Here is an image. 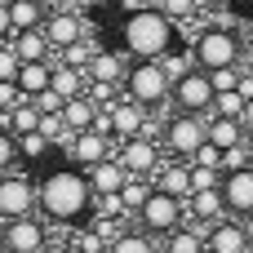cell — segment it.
<instances>
[{
	"mask_svg": "<svg viewBox=\"0 0 253 253\" xmlns=\"http://www.w3.org/2000/svg\"><path fill=\"white\" fill-rule=\"evenodd\" d=\"M40 187V218L49 227H76V222H89L93 213V187H89V173L80 165H53L44 169V178L36 182Z\"/></svg>",
	"mask_w": 253,
	"mask_h": 253,
	"instance_id": "cell-1",
	"label": "cell"
},
{
	"mask_svg": "<svg viewBox=\"0 0 253 253\" xmlns=\"http://www.w3.org/2000/svg\"><path fill=\"white\" fill-rule=\"evenodd\" d=\"M173 44H178V22L165 9L125 13V22H120V49L129 58H165Z\"/></svg>",
	"mask_w": 253,
	"mask_h": 253,
	"instance_id": "cell-2",
	"label": "cell"
},
{
	"mask_svg": "<svg viewBox=\"0 0 253 253\" xmlns=\"http://www.w3.org/2000/svg\"><path fill=\"white\" fill-rule=\"evenodd\" d=\"M125 98H133L147 111H165L173 107V80L165 71L160 58H133L129 76H125Z\"/></svg>",
	"mask_w": 253,
	"mask_h": 253,
	"instance_id": "cell-3",
	"label": "cell"
},
{
	"mask_svg": "<svg viewBox=\"0 0 253 253\" xmlns=\"http://www.w3.org/2000/svg\"><path fill=\"white\" fill-rule=\"evenodd\" d=\"M191 49H196V62H200L205 71H222V67H240V62H245V40H240L236 27H227V22L196 31Z\"/></svg>",
	"mask_w": 253,
	"mask_h": 253,
	"instance_id": "cell-4",
	"label": "cell"
},
{
	"mask_svg": "<svg viewBox=\"0 0 253 253\" xmlns=\"http://www.w3.org/2000/svg\"><path fill=\"white\" fill-rule=\"evenodd\" d=\"M205 142H209V116L173 111V116L165 120V138H160L165 156H173V160H196V156L205 151Z\"/></svg>",
	"mask_w": 253,
	"mask_h": 253,
	"instance_id": "cell-5",
	"label": "cell"
},
{
	"mask_svg": "<svg viewBox=\"0 0 253 253\" xmlns=\"http://www.w3.org/2000/svg\"><path fill=\"white\" fill-rule=\"evenodd\" d=\"M133 222H138L147 236L165 240V236H173L178 227H187V200H178V196H169V191H151V200L138 209Z\"/></svg>",
	"mask_w": 253,
	"mask_h": 253,
	"instance_id": "cell-6",
	"label": "cell"
},
{
	"mask_svg": "<svg viewBox=\"0 0 253 253\" xmlns=\"http://www.w3.org/2000/svg\"><path fill=\"white\" fill-rule=\"evenodd\" d=\"M40 213V187L27 178V173H4L0 178V222H18V218H31Z\"/></svg>",
	"mask_w": 253,
	"mask_h": 253,
	"instance_id": "cell-7",
	"label": "cell"
},
{
	"mask_svg": "<svg viewBox=\"0 0 253 253\" xmlns=\"http://www.w3.org/2000/svg\"><path fill=\"white\" fill-rule=\"evenodd\" d=\"M0 249L4 253H49L53 249L49 222H44L40 213L18 218V222H4V227H0Z\"/></svg>",
	"mask_w": 253,
	"mask_h": 253,
	"instance_id": "cell-8",
	"label": "cell"
},
{
	"mask_svg": "<svg viewBox=\"0 0 253 253\" xmlns=\"http://www.w3.org/2000/svg\"><path fill=\"white\" fill-rule=\"evenodd\" d=\"M213 98H218V89H213V76L200 67V71H191V76H182L178 84H173V111H187V116H213Z\"/></svg>",
	"mask_w": 253,
	"mask_h": 253,
	"instance_id": "cell-9",
	"label": "cell"
},
{
	"mask_svg": "<svg viewBox=\"0 0 253 253\" xmlns=\"http://www.w3.org/2000/svg\"><path fill=\"white\" fill-rule=\"evenodd\" d=\"M116 160L129 169V178H156L165 165V147L156 138H129V142H120Z\"/></svg>",
	"mask_w": 253,
	"mask_h": 253,
	"instance_id": "cell-10",
	"label": "cell"
},
{
	"mask_svg": "<svg viewBox=\"0 0 253 253\" xmlns=\"http://www.w3.org/2000/svg\"><path fill=\"white\" fill-rule=\"evenodd\" d=\"M44 36H49V44H53V53H58V49L80 44L84 36H93V27H89V18L76 13V9H58V13L44 18Z\"/></svg>",
	"mask_w": 253,
	"mask_h": 253,
	"instance_id": "cell-11",
	"label": "cell"
},
{
	"mask_svg": "<svg viewBox=\"0 0 253 253\" xmlns=\"http://www.w3.org/2000/svg\"><path fill=\"white\" fill-rule=\"evenodd\" d=\"M116 151H120V142H116L111 133H98V129H84V133H76V142H71L67 160H71V165H80V169H93V165L111 160Z\"/></svg>",
	"mask_w": 253,
	"mask_h": 253,
	"instance_id": "cell-12",
	"label": "cell"
},
{
	"mask_svg": "<svg viewBox=\"0 0 253 253\" xmlns=\"http://www.w3.org/2000/svg\"><path fill=\"white\" fill-rule=\"evenodd\" d=\"M222 200H227V213H231V218L253 222V165L222 178Z\"/></svg>",
	"mask_w": 253,
	"mask_h": 253,
	"instance_id": "cell-13",
	"label": "cell"
},
{
	"mask_svg": "<svg viewBox=\"0 0 253 253\" xmlns=\"http://www.w3.org/2000/svg\"><path fill=\"white\" fill-rule=\"evenodd\" d=\"M107 116H111V138H116V142H129V138H142V129H147V116H151V111H147V107H138L133 98H120Z\"/></svg>",
	"mask_w": 253,
	"mask_h": 253,
	"instance_id": "cell-14",
	"label": "cell"
},
{
	"mask_svg": "<svg viewBox=\"0 0 253 253\" xmlns=\"http://www.w3.org/2000/svg\"><path fill=\"white\" fill-rule=\"evenodd\" d=\"M151 182H156V191H169V196H178V200H191V196H196V182H191V160H173V156H169Z\"/></svg>",
	"mask_w": 253,
	"mask_h": 253,
	"instance_id": "cell-15",
	"label": "cell"
},
{
	"mask_svg": "<svg viewBox=\"0 0 253 253\" xmlns=\"http://www.w3.org/2000/svg\"><path fill=\"white\" fill-rule=\"evenodd\" d=\"M209 253H249V222L222 218L209 227Z\"/></svg>",
	"mask_w": 253,
	"mask_h": 253,
	"instance_id": "cell-16",
	"label": "cell"
},
{
	"mask_svg": "<svg viewBox=\"0 0 253 253\" xmlns=\"http://www.w3.org/2000/svg\"><path fill=\"white\" fill-rule=\"evenodd\" d=\"M129 67H133V58L125 49H98V58L89 62V80H102V84H120L125 89Z\"/></svg>",
	"mask_w": 253,
	"mask_h": 253,
	"instance_id": "cell-17",
	"label": "cell"
},
{
	"mask_svg": "<svg viewBox=\"0 0 253 253\" xmlns=\"http://www.w3.org/2000/svg\"><path fill=\"white\" fill-rule=\"evenodd\" d=\"M222 218H231V213H227V200H222V187H213V191H196V196L187 200V222L213 227V222H222Z\"/></svg>",
	"mask_w": 253,
	"mask_h": 253,
	"instance_id": "cell-18",
	"label": "cell"
},
{
	"mask_svg": "<svg viewBox=\"0 0 253 253\" xmlns=\"http://www.w3.org/2000/svg\"><path fill=\"white\" fill-rule=\"evenodd\" d=\"M89 173V187H93V196H120L125 191V182H129V169L111 156V160H102V165H93V169H84Z\"/></svg>",
	"mask_w": 253,
	"mask_h": 253,
	"instance_id": "cell-19",
	"label": "cell"
},
{
	"mask_svg": "<svg viewBox=\"0 0 253 253\" xmlns=\"http://www.w3.org/2000/svg\"><path fill=\"white\" fill-rule=\"evenodd\" d=\"M160 253H209V227H200V222L178 227L173 236L160 240Z\"/></svg>",
	"mask_w": 253,
	"mask_h": 253,
	"instance_id": "cell-20",
	"label": "cell"
},
{
	"mask_svg": "<svg viewBox=\"0 0 253 253\" xmlns=\"http://www.w3.org/2000/svg\"><path fill=\"white\" fill-rule=\"evenodd\" d=\"M13 53L22 58V62H53V44H49V36H44V27H31V31H18L13 40Z\"/></svg>",
	"mask_w": 253,
	"mask_h": 253,
	"instance_id": "cell-21",
	"label": "cell"
},
{
	"mask_svg": "<svg viewBox=\"0 0 253 253\" xmlns=\"http://www.w3.org/2000/svg\"><path fill=\"white\" fill-rule=\"evenodd\" d=\"M249 138V125L245 120H227V116H209V142L218 151H231V147H245Z\"/></svg>",
	"mask_w": 253,
	"mask_h": 253,
	"instance_id": "cell-22",
	"label": "cell"
},
{
	"mask_svg": "<svg viewBox=\"0 0 253 253\" xmlns=\"http://www.w3.org/2000/svg\"><path fill=\"white\" fill-rule=\"evenodd\" d=\"M53 89L71 102V98H80V93H89V71H80V67H67V62H58L53 58Z\"/></svg>",
	"mask_w": 253,
	"mask_h": 253,
	"instance_id": "cell-23",
	"label": "cell"
},
{
	"mask_svg": "<svg viewBox=\"0 0 253 253\" xmlns=\"http://www.w3.org/2000/svg\"><path fill=\"white\" fill-rule=\"evenodd\" d=\"M98 116H102V107L89 98V93H80V98H71L67 107H62V120L76 129V133H84V129H93L98 125Z\"/></svg>",
	"mask_w": 253,
	"mask_h": 253,
	"instance_id": "cell-24",
	"label": "cell"
},
{
	"mask_svg": "<svg viewBox=\"0 0 253 253\" xmlns=\"http://www.w3.org/2000/svg\"><path fill=\"white\" fill-rule=\"evenodd\" d=\"M18 89H22L27 98L53 89V62H22V71H18Z\"/></svg>",
	"mask_w": 253,
	"mask_h": 253,
	"instance_id": "cell-25",
	"label": "cell"
},
{
	"mask_svg": "<svg viewBox=\"0 0 253 253\" xmlns=\"http://www.w3.org/2000/svg\"><path fill=\"white\" fill-rule=\"evenodd\" d=\"M9 13H13V36L31 31V27H44V18H49V9L40 0H9Z\"/></svg>",
	"mask_w": 253,
	"mask_h": 253,
	"instance_id": "cell-26",
	"label": "cell"
},
{
	"mask_svg": "<svg viewBox=\"0 0 253 253\" xmlns=\"http://www.w3.org/2000/svg\"><path fill=\"white\" fill-rule=\"evenodd\" d=\"M160 62H165V71H169V80H173V84H178L182 76L200 71V62H196V49H191V44H173V49H169Z\"/></svg>",
	"mask_w": 253,
	"mask_h": 253,
	"instance_id": "cell-27",
	"label": "cell"
},
{
	"mask_svg": "<svg viewBox=\"0 0 253 253\" xmlns=\"http://www.w3.org/2000/svg\"><path fill=\"white\" fill-rule=\"evenodd\" d=\"M98 49H102V44H98L93 36H84L80 44H67V49H58L53 58H58V62H67V67H80V71H89V62L98 58Z\"/></svg>",
	"mask_w": 253,
	"mask_h": 253,
	"instance_id": "cell-28",
	"label": "cell"
},
{
	"mask_svg": "<svg viewBox=\"0 0 253 253\" xmlns=\"http://www.w3.org/2000/svg\"><path fill=\"white\" fill-rule=\"evenodd\" d=\"M151 191H156V182H151V178H129V182H125V191H120L125 213H133V218H138V209L151 200Z\"/></svg>",
	"mask_w": 253,
	"mask_h": 253,
	"instance_id": "cell-29",
	"label": "cell"
},
{
	"mask_svg": "<svg viewBox=\"0 0 253 253\" xmlns=\"http://www.w3.org/2000/svg\"><path fill=\"white\" fill-rule=\"evenodd\" d=\"M111 253H160V240H156V236H147L142 227H129V231L111 245Z\"/></svg>",
	"mask_w": 253,
	"mask_h": 253,
	"instance_id": "cell-30",
	"label": "cell"
},
{
	"mask_svg": "<svg viewBox=\"0 0 253 253\" xmlns=\"http://www.w3.org/2000/svg\"><path fill=\"white\" fill-rule=\"evenodd\" d=\"M40 120H44V116H40V107H36L31 98H27L22 107L9 111V129H13L18 138H22V133H40Z\"/></svg>",
	"mask_w": 253,
	"mask_h": 253,
	"instance_id": "cell-31",
	"label": "cell"
},
{
	"mask_svg": "<svg viewBox=\"0 0 253 253\" xmlns=\"http://www.w3.org/2000/svg\"><path fill=\"white\" fill-rule=\"evenodd\" d=\"M18 165H22V142H18L13 129H0V178L13 173Z\"/></svg>",
	"mask_w": 253,
	"mask_h": 253,
	"instance_id": "cell-32",
	"label": "cell"
},
{
	"mask_svg": "<svg viewBox=\"0 0 253 253\" xmlns=\"http://www.w3.org/2000/svg\"><path fill=\"white\" fill-rule=\"evenodd\" d=\"M245 107H249V98H245L240 89L213 98V116H227V120H245Z\"/></svg>",
	"mask_w": 253,
	"mask_h": 253,
	"instance_id": "cell-33",
	"label": "cell"
},
{
	"mask_svg": "<svg viewBox=\"0 0 253 253\" xmlns=\"http://www.w3.org/2000/svg\"><path fill=\"white\" fill-rule=\"evenodd\" d=\"M18 142H22V165H36V160H44V156L53 151V142H49L44 133H22Z\"/></svg>",
	"mask_w": 253,
	"mask_h": 253,
	"instance_id": "cell-34",
	"label": "cell"
},
{
	"mask_svg": "<svg viewBox=\"0 0 253 253\" xmlns=\"http://www.w3.org/2000/svg\"><path fill=\"white\" fill-rule=\"evenodd\" d=\"M213 76V89L218 93H231V89H240V80H245V62L240 67H222V71H209Z\"/></svg>",
	"mask_w": 253,
	"mask_h": 253,
	"instance_id": "cell-35",
	"label": "cell"
},
{
	"mask_svg": "<svg viewBox=\"0 0 253 253\" xmlns=\"http://www.w3.org/2000/svg\"><path fill=\"white\" fill-rule=\"evenodd\" d=\"M222 169H205V165H191V182H196V191H213V187H222Z\"/></svg>",
	"mask_w": 253,
	"mask_h": 253,
	"instance_id": "cell-36",
	"label": "cell"
},
{
	"mask_svg": "<svg viewBox=\"0 0 253 253\" xmlns=\"http://www.w3.org/2000/svg\"><path fill=\"white\" fill-rule=\"evenodd\" d=\"M160 9H165L173 22H187V18L200 13V0H160Z\"/></svg>",
	"mask_w": 253,
	"mask_h": 253,
	"instance_id": "cell-37",
	"label": "cell"
},
{
	"mask_svg": "<svg viewBox=\"0 0 253 253\" xmlns=\"http://www.w3.org/2000/svg\"><path fill=\"white\" fill-rule=\"evenodd\" d=\"M249 165H253L249 142H245V147H231V151H222V173H236V169H249Z\"/></svg>",
	"mask_w": 253,
	"mask_h": 253,
	"instance_id": "cell-38",
	"label": "cell"
},
{
	"mask_svg": "<svg viewBox=\"0 0 253 253\" xmlns=\"http://www.w3.org/2000/svg\"><path fill=\"white\" fill-rule=\"evenodd\" d=\"M31 102L40 107V116H62V107H67V98H62L58 89H44V93H36Z\"/></svg>",
	"mask_w": 253,
	"mask_h": 253,
	"instance_id": "cell-39",
	"label": "cell"
},
{
	"mask_svg": "<svg viewBox=\"0 0 253 253\" xmlns=\"http://www.w3.org/2000/svg\"><path fill=\"white\" fill-rule=\"evenodd\" d=\"M18 71H22V58H18L13 44L4 40V44H0V80H18Z\"/></svg>",
	"mask_w": 253,
	"mask_h": 253,
	"instance_id": "cell-40",
	"label": "cell"
},
{
	"mask_svg": "<svg viewBox=\"0 0 253 253\" xmlns=\"http://www.w3.org/2000/svg\"><path fill=\"white\" fill-rule=\"evenodd\" d=\"M22 102H27V93L18 89V80H0V107L13 111V107H22Z\"/></svg>",
	"mask_w": 253,
	"mask_h": 253,
	"instance_id": "cell-41",
	"label": "cell"
},
{
	"mask_svg": "<svg viewBox=\"0 0 253 253\" xmlns=\"http://www.w3.org/2000/svg\"><path fill=\"white\" fill-rule=\"evenodd\" d=\"M191 165H205V169H222V151H218L213 142H205V151H200Z\"/></svg>",
	"mask_w": 253,
	"mask_h": 253,
	"instance_id": "cell-42",
	"label": "cell"
},
{
	"mask_svg": "<svg viewBox=\"0 0 253 253\" xmlns=\"http://www.w3.org/2000/svg\"><path fill=\"white\" fill-rule=\"evenodd\" d=\"M13 40V13H9V0H0V44Z\"/></svg>",
	"mask_w": 253,
	"mask_h": 253,
	"instance_id": "cell-43",
	"label": "cell"
},
{
	"mask_svg": "<svg viewBox=\"0 0 253 253\" xmlns=\"http://www.w3.org/2000/svg\"><path fill=\"white\" fill-rule=\"evenodd\" d=\"M125 13H142V9H160V0H125Z\"/></svg>",
	"mask_w": 253,
	"mask_h": 253,
	"instance_id": "cell-44",
	"label": "cell"
},
{
	"mask_svg": "<svg viewBox=\"0 0 253 253\" xmlns=\"http://www.w3.org/2000/svg\"><path fill=\"white\" fill-rule=\"evenodd\" d=\"M102 4H107V0H71V9H76V13H84V18H89L93 9H102Z\"/></svg>",
	"mask_w": 253,
	"mask_h": 253,
	"instance_id": "cell-45",
	"label": "cell"
},
{
	"mask_svg": "<svg viewBox=\"0 0 253 253\" xmlns=\"http://www.w3.org/2000/svg\"><path fill=\"white\" fill-rule=\"evenodd\" d=\"M49 253H84V249H80L76 240H67V245H53V249H49Z\"/></svg>",
	"mask_w": 253,
	"mask_h": 253,
	"instance_id": "cell-46",
	"label": "cell"
},
{
	"mask_svg": "<svg viewBox=\"0 0 253 253\" xmlns=\"http://www.w3.org/2000/svg\"><path fill=\"white\" fill-rule=\"evenodd\" d=\"M40 4H44L49 13H58V9H71V0H40Z\"/></svg>",
	"mask_w": 253,
	"mask_h": 253,
	"instance_id": "cell-47",
	"label": "cell"
},
{
	"mask_svg": "<svg viewBox=\"0 0 253 253\" xmlns=\"http://www.w3.org/2000/svg\"><path fill=\"white\" fill-rule=\"evenodd\" d=\"M245 67L253 71V36H245Z\"/></svg>",
	"mask_w": 253,
	"mask_h": 253,
	"instance_id": "cell-48",
	"label": "cell"
},
{
	"mask_svg": "<svg viewBox=\"0 0 253 253\" xmlns=\"http://www.w3.org/2000/svg\"><path fill=\"white\" fill-rule=\"evenodd\" d=\"M0 129H9V111L4 107H0Z\"/></svg>",
	"mask_w": 253,
	"mask_h": 253,
	"instance_id": "cell-49",
	"label": "cell"
},
{
	"mask_svg": "<svg viewBox=\"0 0 253 253\" xmlns=\"http://www.w3.org/2000/svg\"><path fill=\"white\" fill-rule=\"evenodd\" d=\"M245 125H253V102H249V107H245Z\"/></svg>",
	"mask_w": 253,
	"mask_h": 253,
	"instance_id": "cell-50",
	"label": "cell"
},
{
	"mask_svg": "<svg viewBox=\"0 0 253 253\" xmlns=\"http://www.w3.org/2000/svg\"><path fill=\"white\" fill-rule=\"evenodd\" d=\"M245 142H249V151H253V125H249V138H245Z\"/></svg>",
	"mask_w": 253,
	"mask_h": 253,
	"instance_id": "cell-51",
	"label": "cell"
},
{
	"mask_svg": "<svg viewBox=\"0 0 253 253\" xmlns=\"http://www.w3.org/2000/svg\"><path fill=\"white\" fill-rule=\"evenodd\" d=\"M249 253H253V222H249Z\"/></svg>",
	"mask_w": 253,
	"mask_h": 253,
	"instance_id": "cell-52",
	"label": "cell"
},
{
	"mask_svg": "<svg viewBox=\"0 0 253 253\" xmlns=\"http://www.w3.org/2000/svg\"><path fill=\"white\" fill-rule=\"evenodd\" d=\"M107 4H125V0H107Z\"/></svg>",
	"mask_w": 253,
	"mask_h": 253,
	"instance_id": "cell-53",
	"label": "cell"
},
{
	"mask_svg": "<svg viewBox=\"0 0 253 253\" xmlns=\"http://www.w3.org/2000/svg\"><path fill=\"white\" fill-rule=\"evenodd\" d=\"M0 253H4V249H0Z\"/></svg>",
	"mask_w": 253,
	"mask_h": 253,
	"instance_id": "cell-54",
	"label": "cell"
}]
</instances>
